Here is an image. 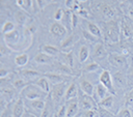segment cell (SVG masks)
<instances>
[{"mask_svg": "<svg viewBox=\"0 0 133 117\" xmlns=\"http://www.w3.org/2000/svg\"><path fill=\"white\" fill-rule=\"evenodd\" d=\"M99 68H100V65L97 62L94 61V62H91V63H89V64H87L85 66V71H87V72H95Z\"/></svg>", "mask_w": 133, "mask_h": 117, "instance_id": "74e56055", "label": "cell"}, {"mask_svg": "<svg viewBox=\"0 0 133 117\" xmlns=\"http://www.w3.org/2000/svg\"><path fill=\"white\" fill-rule=\"evenodd\" d=\"M129 14H130V17L133 19V9H131V10L129 11Z\"/></svg>", "mask_w": 133, "mask_h": 117, "instance_id": "681fc988", "label": "cell"}, {"mask_svg": "<svg viewBox=\"0 0 133 117\" xmlns=\"http://www.w3.org/2000/svg\"><path fill=\"white\" fill-rule=\"evenodd\" d=\"M32 4H33V1H30V0H18L17 1V5H19L22 10H26V11H29V9L32 7Z\"/></svg>", "mask_w": 133, "mask_h": 117, "instance_id": "f1b7e54d", "label": "cell"}, {"mask_svg": "<svg viewBox=\"0 0 133 117\" xmlns=\"http://www.w3.org/2000/svg\"><path fill=\"white\" fill-rule=\"evenodd\" d=\"M46 105H47V104H46V101L44 100V98H39V99L30 100V106L32 107V109H33V110H35L36 112L41 113V115H42L43 111L45 110Z\"/></svg>", "mask_w": 133, "mask_h": 117, "instance_id": "5bb4252c", "label": "cell"}, {"mask_svg": "<svg viewBox=\"0 0 133 117\" xmlns=\"http://www.w3.org/2000/svg\"><path fill=\"white\" fill-rule=\"evenodd\" d=\"M109 61L113 66H122L125 64L126 62V57L123 55H118V54H111L109 56Z\"/></svg>", "mask_w": 133, "mask_h": 117, "instance_id": "30bf717a", "label": "cell"}, {"mask_svg": "<svg viewBox=\"0 0 133 117\" xmlns=\"http://www.w3.org/2000/svg\"><path fill=\"white\" fill-rule=\"evenodd\" d=\"M62 17H63V10L62 9H57L56 11H55V13H54V19L56 20V22H58V21H60V20H62Z\"/></svg>", "mask_w": 133, "mask_h": 117, "instance_id": "60d3db41", "label": "cell"}, {"mask_svg": "<svg viewBox=\"0 0 133 117\" xmlns=\"http://www.w3.org/2000/svg\"><path fill=\"white\" fill-rule=\"evenodd\" d=\"M34 61L36 63H39V64L50 63L51 62V56H49V55H47L43 52H39L34 56Z\"/></svg>", "mask_w": 133, "mask_h": 117, "instance_id": "d6986e66", "label": "cell"}, {"mask_svg": "<svg viewBox=\"0 0 133 117\" xmlns=\"http://www.w3.org/2000/svg\"><path fill=\"white\" fill-rule=\"evenodd\" d=\"M100 83L103 86H105L113 94L114 90H113V85H112V77H111V75H110V72L108 70L104 69L101 72V75H100Z\"/></svg>", "mask_w": 133, "mask_h": 117, "instance_id": "277c9868", "label": "cell"}, {"mask_svg": "<svg viewBox=\"0 0 133 117\" xmlns=\"http://www.w3.org/2000/svg\"><path fill=\"white\" fill-rule=\"evenodd\" d=\"M80 88H81V90H82V92L84 94L89 95V96L92 95L94 90H95L94 89V85L89 81H87V80H82L80 82Z\"/></svg>", "mask_w": 133, "mask_h": 117, "instance_id": "4fadbf2b", "label": "cell"}, {"mask_svg": "<svg viewBox=\"0 0 133 117\" xmlns=\"http://www.w3.org/2000/svg\"><path fill=\"white\" fill-rule=\"evenodd\" d=\"M34 84H35L36 86H38L45 93H48V92H50V90H51L49 80H48L46 77H41V78H38V79L34 82Z\"/></svg>", "mask_w": 133, "mask_h": 117, "instance_id": "8fae6325", "label": "cell"}, {"mask_svg": "<svg viewBox=\"0 0 133 117\" xmlns=\"http://www.w3.org/2000/svg\"><path fill=\"white\" fill-rule=\"evenodd\" d=\"M50 31L53 35L55 36H62L66 33V29L64 27V25L58 23V22H55L51 25V28H50Z\"/></svg>", "mask_w": 133, "mask_h": 117, "instance_id": "52a82bcc", "label": "cell"}, {"mask_svg": "<svg viewBox=\"0 0 133 117\" xmlns=\"http://www.w3.org/2000/svg\"><path fill=\"white\" fill-rule=\"evenodd\" d=\"M112 105H113V96L112 95H108L99 101V106L104 109H110L112 107Z\"/></svg>", "mask_w": 133, "mask_h": 117, "instance_id": "484cf974", "label": "cell"}, {"mask_svg": "<svg viewBox=\"0 0 133 117\" xmlns=\"http://www.w3.org/2000/svg\"><path fill=\"white\" fill-rule=\"evenodd\" d=\"M57 117H66V107L61 106L57 112Z\"/></svg>", "mask_w": 133, "mask_h": 117, "instance_id": "7bdbcfd3", "label": "cell"}, {"mask_svg": "<svg viewBox=\"0 0 133 117\" xmlns=\"http://www.w3.org/2000/svg\"><path fill=\"white\" fill-rule=\"evenodd\" d=\"M63 14L65 16V19H64V27H65V29L66 28L69 30L73 29V26H72V14L73 13H71V11L68 9V10H65V12H63Z\"/></svg>", "mask_w": 133, "mask_h": 117, "instance_id": "f546056e", "label": "cell"}, {"mask_svg": "<svg viewBox=\"0 0 133 117\" xmlns=\"http://www.w3.org/2000/svg\"><path fill=\"white\" fill-rule=\"evenodd\" d=\"M15 30V24L10 21H7L3 24L2 28H1V32L2 34H5V33H8V32H11Z\"/></svg>", "mask_w": 133, "mask_h": 117, "instance_id": "4dcf8cb0", "label": "cell"}, {"mask_svg": "<svg viewBox=\"0 0 133 117\" xmlns=\"http://www.w3.org/2000/svg\"><path fill=\"white\" fill-rule=\"evenodd\" d=\"M65 5L69 8V10H74V11H78L80 9L79 6V2L78 1H74V0H68L65 1Z\"/></svg>", "mask_w": 133, "mask_h": 117, "instance_id": "1f68e13d", "label": "cell"}, {"mask_svg": "<svg viewBox=\"0 0 133 117\" xmlns=\"http://www.w3.org/2000/svg\"><path fill=\"white\" fill-rule=\"evenodd\" d=\"M23 95L29 99V100H34V99H39V98H44L46 96L47 93H45L38 86H36L35 84H30L27 85L23 90H22Z\"/></svg>", "mask_w": 133, "mask_h": 117, "instance_id": "7a4b0ae2", "label": "cell"}, {"mask_svg": "<svg viewBox=\"0 0 133 117\" xmlns=\"http://www.w3.org/2000/svg\"><path fill=\"white\" fill-rule=\"evenodd\" d=\"M77 12H78L80 16H82V17H85V18L87 17V10H85V9H81V8H80Z\"/></svg>", "mask_w": 133, "mask_h": 117, "instance_id": "7dc6e473", "label": "cell"}, {"mask_svg": "<svg viewBox=\"0 0 133 117\" xmlns=\"http://www.w3.org/2000/svg\"><path fill=\"white\" fill-rule=\"evenodd\" d=\"M88 56H89V50H88L87 46H85V45L81 46V48L79 50V61L81 63L85 62L87 60Z\"/></svg>", "mask_w": 133, "mask_h": 117, "instance_id": "cb8c5ba5", "label": "cell"}, {"mask_svg": "<svg viewBox=\"0 0 133 117\" xmlns=\"http://www.w3.org/2000/svg\"><path fill=\"white\" fill-rule=\"evenodd\" d=\"M116 117H132V114L128 108L124 107L116 113Z\"/></svg>", "mask_w": 133, "mask_h": 117, "instance_id": "8d00e7d4", "label": "cell"}, {"mask_svg": "<svg viewBox=\"0 0 133 117\" xmlns=\"http://www.w3.org/2000/svg\"><path fill=\"white\" fill-rule=\"evenodd\" d=\"M7 75H8V71L2 67V68L0 69V78H1V80H3L5 77H7Z\"/></svg>", "mask_w": 133, "mask_h": 117, "instance_id": "f6af8a7d", "label": "cell"}, {"mask_svg": "<svg viewBox=\"0 0 133 117\" xmlns=\"http://www.w3.org/2000/svg\"><path fill=\"white\" fill-rule=\"evenodd\" d=\"M108 92H109V90H108L105 86H103L101 83L96 86V91H95V93H96L97 98L99 99V101L102 100L103 98H105L106 96H108Z\"/></svg>", "mask_w": 133, "mask_h": 117, "instance_id": "ac0fdd59", "label": "cell"}, {"mask_svg": "<svg viewBox=\"0 0 133 117\" xmlns=\"http://www.w3.org/2000/svg\"><path fill=\"white\" fill-rule=\"evenodd\" d=\"M1 93H2V97L6 96V100H7L14 95V90L9 87H2L1 88Z\"/></svg>", "mask_w": 133, "mask_h": 117, "instance_id": "836d02e7", "label": "cell"}, {"mask_svg": "<svg viewBox=\"0 0 133 117\" xmlns=\"http://www.w3.org/2000/svg\"><path fill=\"white\" fill-rule=\"evenodd\" d=\"M51 110H52V106L46 105V108H45V110L43 111V113H42L41 117H52V116H50Z\"/></svg>", "mask_w": 133, "mask_h": 117, "instance_id": "ab89813d", "label": "cell"}, {"mask_svg": "<svg viewBox=\"0 0 133 117\" xmlns=\"http://www.w3.org/2000/svg\"><path fill=\"white\" fill-rule=\"evenodd\" d=\"M42 51H43V53H45V54H47V55H49L51 57L55 56V55H57L59 53V50L56 47L52 46V45H44V46H42Z\"/></svg>", "mask_w": 133, "mask_h": 117, "instance_id": "44dd1931", "label": "cell"}, {"mask_svg": "<svg viewBox=\"0 0 133 117\" xmlns=\"http://www.w3.org/2000/svg\"><path fill=\"white\" fill-rule=\"evenodd\" d=\"M77 16L75 14V13H73L72 14V26H73V29L76 27V25H77Z\"/></svg>", "mask_w": 133, "mask_h": 117, "instance_id": "bcb514c9", "label": "cell"}, {"mask_svg": "<svg viewBox=\"0 0 133 117\" xmlns=\"http://www.w3.org/2000/svg\"><path fill=\"white\" fill-rule=\"evenodd\" d=\"M130 76L133 78V65L131 66V71H130Z\"/></svg>", "mask_w": 133, "mask_h": 117, "instance_id": "f907efd6", "label": "cell"}, {"mask_svg": "<svg viewBox=\"0 0 133 117\" xmlns=\"http://www.w3.org/2000/svg\"><path fill=\"white\" fill-rule=\"evenodd\" d=\"M65 82L59 83L54 85L53 89H52V99L55 103L60 101V99L65 95Z\"/></svg>", "mask_w": 133, "mask_h": 117, "instance_id": "3957f363", "label": "cell"}, {"mask_svg": "<svg viewBox=\"0 0 133 117\" xmlns=\"http://www.w3.org/2000/svg\"><path fill=\"white\" fill-rule=\"evenodd\" d=\"M101 10H102L103 16H104L105 18H107V19L112 20V19L115 17V11H114V9H113L109 4H107V3H103V4L101 5Z\"/></svg>", "mask_w": 133, "mask_h": 117, "instance_id": "9a60e30c", "label": "cell"}, {"mask_svg": "<svg viewBox=\"0 0 133 117\" xmlns=\"http://www.w3.org/2000/svg\"><path fill=\"white\" fill-rule=\"evenodd\" d=\"M62 57L64 58V64L65 65H68L69 67H73V65H74V59H73V55H72V53L70 52V53H68V54H62Z\"/></svg>", "mask_w": 133, "mask_h": 117, "instance_id": "e575fe53", "label": "cell"}, {"mask_svg": "<svg viewBox=\"0 0 133 117\" xmlns=\"http://www.w3.org/2000/svg\"><path fill=\"white\" fill-rule=\"evenodd\" d=\"M56 66H57V69L59 70V71H61V72H63V74H65V75H71L72 74V70H71V67H69L68 65H65L64 63H56Z\"/></svg>", "mask_w": 133, "mask_h": 117, "instance_id": "d590c367", "label": "cell"}, {"mask_svg": "<svg viewBox=\"0 0 133 117\" xmlns=\"http://www.w3.org/2000/svg\"><path fill=\"white\" fill-rule=\"evenodd\" d=\"M25 108H24V101L22 98H19L12 109V116L14 117H22L23 114L25 113Z\"/></svg>", "mask_w": 133, "mask_h": 117, "instance_id": "ba28073f", "label": "cell"}, {"mask_svg": "<svg viewBox=\"0 0 133 117\" xmlns=\"http://www.w3.org/2000/svg\"><path fill=\"white\" fill-rule=\"evenodd\" d=\"M79 111V101H77L76 99L74 100H70L68 107H66V117H74L77 115Z\"/></svg>", "mask_w": 133, "mask_h": 117, "instance_id": "9c48e42d", "label": "cell"}, {"mask_svg": "<svg viewBox=\"0 0 133 117\" xmlns=\"http://www.w3.org/2000/svg\"><path fill=\"white\" fill-rule=\"evenodd\" d=\"M79 107H80L82 110L88 111V110L94 109V107H95V101H94V99H92L91 96L86 95V94L83 93V94L80 95V97H79Z\"/></svg>", "mask_w": 133, "mask_h": 117, "instance_id": "5b68a950", "label": "cell"}, {"mask_svg": "<svg viewBox=\"0 0 133 117\" xmlns=\"http://www.w3.org/2000/svg\"><path fill=\"white\" fill-rule=\"evenodd\" d=\"M77 93H78V91H77V86H76L75 83H72V84H70V86L68 87V89H66V91H65L64 99L68 100V101H70L71 99H74V98L77 96Z\"/></svg>", "mask_w": 133, "mask_h": 117, "instance_id": "2e32d148", "label": "cell"}, {"mask_svg": "<svg viewBox=\"0 0 133 117\" xmlns=\"http://www.w3.org/2000/svg\"><path fill=\"white\" fill-rule=\"evenodd\" d=\"M74 36L73 35H71L70 37H68L66 39H64L63 41H62V43H61V48H66V47H69V46H71L72 43H74Z\"/></svg>", "mask_w": 133, "mask_h": 117, "instance_id": "f35d334b", "label": "cell"}, {"mask_svg": "<svg viewBox=\"0 0 133 117\" xmlns=\"http://www.w3.org/2000/svg\"><path fill=\"white\" fill-rule=\"evenodd\" d=\"M28 62V55L26 53H21L15 58V63L17 66H24Z\"/></svg>", "mask_w": 133, "mask_h": 117, "instance_id": "d4e9b609", "label": "cell"}, {"mask_svg": "<svg viewBox=\"0 0 133 117\" xmlns=\"http://www.w3.org/2000/svg\"><path fill=\"white\" fill-rule=\"evenodd\" d=\"M52 117H54V116H52Z\"/></svg>", "mask_w": 133, "mask_h": 117, "instance_id": "816d5d0a", "label": "cell"}, {"mask_svg": "<svg viewBox=\"0 0 133 117\" xmlns=\"http://www.w3.org/2000/svg\"><path fill=\"white\" fill-rule=\"evenodd\" d=\"M20 75H21L22 79H28V80L35 79L36 77L41 78V72L37 71V70H34V69H24V70H21Z\"/></svg>", "mask_w": 133, "mask_h": 117, "instance_id": "e0dca14e", "label": "cell"}, {"mask_svg": "<svg viewBox=\"0 0 133 117\" xmlns=\"http://www.w3.org/2000/svg\"><path fill=\"white\" fill-rule=\"evenodd\" d=\"M45 77L51 81L52 83H54L55 85L56 84H59V83H62V82H65V79L63 75H59V74H56V72H48V74H45Z\"/></svg>", "mask_w": 133, "mask_h": 117, "instance_id": "7c38bea8", "label": "cell"}, {"mask_svg": "<svg viewBox=\"0 0 133 117\" xmlns=\"http://www.w3.org/2000/svg\"><path fill=\"white\" fill-rule=\"evenodd\" d=\"M121 32L122 34L125 36V37H130L133 33V30H132V27L131 25L127 22V21H123L122 22V25H121Z\"/></svg>", "mask_w": 133, "mask_h": 117, "instance_id": "ffe728a7", "label": "cell"}, {"mask_svg": "<svg viewBox=\"0 0 133 117\" xmlns=\"http://www.w3.org/2000/svg\"><path fill=\"white\" fill-rule=\"evenodd\" d=\"M15 19L19 25H24L27 20V14L23 10H17L15 13Z\"/></svg>", "mask_w": 133, "mask_h": 117, "instance_id": "4316f807", "label": "cell"}, {"mask_svg": "<svg viewBox=\"0 0 133 117\" xmlns=\"http://www.w3.org/2000/svg\"><path fill=\"white\" fill-rule=\"evenodd\" d=\"M3 39L6 43V46H14L16 43L19 42V39H20V32L18 30H14L11 32H8V33H5L3 34Z\"/></svg>", "mask_w": 133, "mask_h": 117, "instance_id": "8992f818", "label": "cell"}, {"mask_svg": "<svg viewBox=\"0 0 133 117\" xmlns=\"http://www.w3.org/2000/svg\"><path fill=\"white\" fill-rule=\"evenodd\" d=\"M82 34H83L84 38H85V39H87V40H89V41H95V40H96V38H97V37H95L94 35H90V33H89V32H87V31H85V30H83V31H82Z\"/></svg>", "mask_w": 133, "mask_h": 117, "instance_id": "b9f144b4", "label": "cell"}, {"mask_svg": "<svg viewBox=\"0 0 133 117\" xmlns=\"http://www.w3.org/2000/svg\"><path fill=\"white\" fill-rule=\"evenodd\" d=\"M87 29H88V32L94 35L95 37H100L101 36V30H100V27L98 25H96L95 23H87Z\"/></svg>", "mask_w": 133, "mask_h": 117, "instance_id": "603a6c76", "label": "cell"}, {"mask_svg": "<svg viewBox=\"0 0 133 117\" xmlns=\"http://www.w3.org/2000/svg\"><path fill=\"white\" fill-rule=\"evenodd\" d=\"M97 116V111L95 109L85 111V117H96Z\"/></svg>", "mask_w": 133, "mask_h": 117, "instance_id": "ee69618b", "label": "cell"}, {"mask_svg": "<svg viewBox=\"0 0 133 117\" xmlns=\"http://www.w3.org/2000/svg\"><path fill=\"white\" fill-rule=\"evenodd\" d=\"M113 80H114V83L118 86V87H124L126 85V78H125V75L122 72V71H116L114 72L113 75Z\"/></svg>", "mask_w": 133, "mask_h": 117, "instance_id": "7402d4cb", "label": "cell"}, {"mask_svg": "<svg viewBox=\"0 0 133 117\" xmlns=\"http://www.w3.org/2000/svg\"><path fill=\"white\" fill-rule=\"evenodd\" d=\"M22 117H37V116H35L34 114H32V113H30V112H28V111H25V113L23 114Z\"/></svg>", "mask_w": 133, "mask_h": 117, "instance_id": "c3c4849f", "label": "cell"}, {"mask_svg": "<svg viewBox=\"0 0 133 117\" xmlns=\"http://www.w3.org/2000/svg\"><path fill=\"white\" fill-rule=\"evenodd\" d=\"M105 55V49L104 46L100 42H98L94 48V56L96 58H102Z\"/></svg>", "mask_w": 133, "mask_h": 117, "instance_id": "83f0119b", "label": "cell"}, {"mask_svg": "<svg viewBox=\"0 0 133 117\" xmlns=\"http://www.w3.org/2000/svg\"><path fill=\"white\" fill-rule=\"evenodd\" d=\"M119 34H121V26L113 21L109 20L107 23H105V35L109 38L111 42H117L119 39Z\"/></svg>", "mask_w": 133, "mask_h": 117, "instance_id": "6da1fadb", "label": "cell"}, {"mask_svg": "<svg viewBox=\"0 0 133 117\" xmlns=\"http://www.w3.org/2000/svg\"><path fill=\"white\" fill-rule=\"evenodd\" d=\"M12 86H14V88H16V89H22V90H23V89L27 86V84H26V82L24 81V79L20 78V79H17L16 81H14Z\"/></svg>", "mask_w": 133, "mask_h": 117, "instance_id": "d6a6232c", "label": "cell"}]
</instances>
